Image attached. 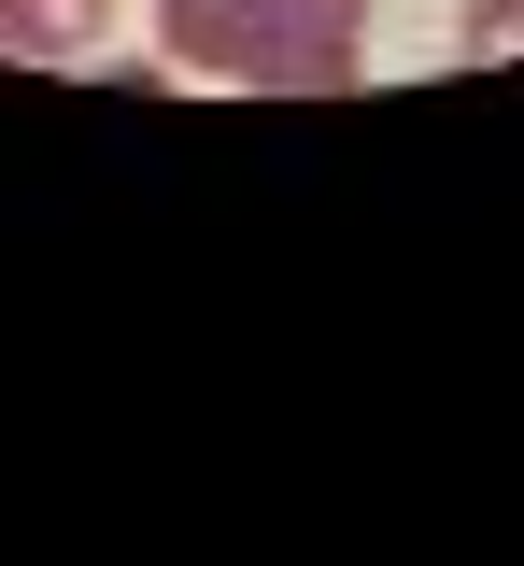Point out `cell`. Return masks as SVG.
<instances>
[{"mask_svg": "<svg viewBox=\"0 0 524 566\" xmlns=\"http://www.w3.org/2000/svg\"><path fill=\"white\" fill-rule=\"evenodd\" d=\"M114 29V0H29V57H85Z\"/></svg>", "mask_w": 524, "mask_h": 566, "instance_id": "2", "label": "cell"}, {"mask_svg": "<svg viewBox=\"0 0 524 566\" xmlns=\"http://www.w3.org/2000/svg\"><path fill=\"white\" fill-rule=\"evenodd\" d=\"M156 43L227 71V85H298V99H340L355 85V29H312L284 0H156Z\"/></svg>", "mask_w": 524, "mask_h": 566, "instance_id": "1", "label": "cell"}, {"mask_svg": "<svg viewBox=\"0 0 524 566\" xmlns=\"http://www.w3.org/2000/svg\"><path fill=\"white\" fill-rule=\"evenodd\" d=\"M284 14H312V29H369V0H284Z\"/></svg>", "mask_w": 524, "mask_h": 566, "instance_id": "4", "label": "cell"}, {"mask_svg": "<svg viewBox=\"0 0 524 566\" xmlns=\"http://www.w3.org/2000/svg\"><path fill=\"white\" fill-rule=\"evenodd\" d=\"M468 43L496 57V43H524V0H468Z\"/></svg>", "mask_w": 524, "mask_h": 566, "instance_id": "3", "label": "cell"}, {"mask_svg": "<svg viewBox=\"0 0 524 566\" xmlns=\"http://www.w3.org/2000/svg\"><path fill=\"white\" fill-rule=\"evenodd\" d=\"M0 57H29V0H0Z\"/></svg>", "mask_w": 524, "mask_h": 566, "instance_id": "5", "label": "cell"}]
</instances>
